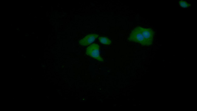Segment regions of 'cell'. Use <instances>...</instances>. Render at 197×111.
Returning a JSON list of instances; mask_svg holds the SVG:
<instances>
[{
    "label": "cell",
    "mask_w": 197,
    "mask_h": 111,
    "mask_svg": "<svg viewBox=\"0 0 197 111\" xmlns=\"http://www.w3.org/2000/svg\"><path fill=\"white\" fill-rule=\"evenodd\" d=\"M154 34V31L151 28L138 26L132 30L128 39L143 46H149L152 43Z\"/></svg>",
    "instance_id": "cell-1"
},
{
    "label": "cell",
    "mask_w": 197,
    "mask_h": 111,
    "mask_svg": "<svg viewBox=\"0 0 197 111\" xmlns=\"http://www.w3.org/2000/svg\"><path fill=\"white\" fill-rule=\"evenodd\" d=\"M86 54L99 61H103V59L100 56L99 46L97 44H92L88 47L86 49Z\"/></svg>",
    "instance_id": "cell-2"
},
{
    "label": "cell",
    "mask_w": 197,
    "mask_h": 111,
    "mask_svg": "<svg viewBox=\"0 0 197 111\" xmlns=\"http://www.w3.org/2000/svg\"><path fill=\"white\" fill-rule=\"evenodd\" d=\"M98 36L96 34L88 35L79 41V44L83 46L88 45L94 42Z\"/></svg>",
    "instance_id": "cell-3"
},
{
    "label": "cell",
    "mask_w": 197,
    "mask_h": 111,
    "mask_svg": "<svg viewBox=\"0 0 197 111\" xmlns=\"http://www.w3.org/2000/svg\"><path fill=\"white\" fill-rule=\"evenodd\" d=\"M99 41L102 44L109 45L111 43V41L107 37H100L98 38Z\"/></svg>",
    "instance_id": "cell-4"
},
{
    "label": "cell",
    "mask_w": 197,
    "mask_h": 111,
    "mask_svg": "<svg viewBox=\"0 0 197 111\" xmlns=\"http://www.w3.org/2000/svg\"><path fill=\"white\" fill-rule=\"evenodd\" d=\"M179 4L183 8H186L190 6L191 4L185 1L181 0L179 2Z\"/></svg>",
    "instance_id": "cell-5"
}]
</instances>
